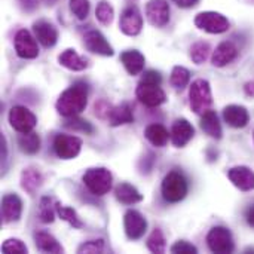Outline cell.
Returning <instances> with one entry per match:
<instances>
[{"label": "cell", "instance_id": "1", "mask_svg": "<svg viewBox=\"0 0 254 254\" xmlns=\"http://www.w3.org/2000/svg\"><path fill=\"white\" fill-rule=\"evenodd\" d=\"M86 104H88V86L82 82H77L60 95L55 107L61 116L71 118L82 113Z\"/></svg>", "mask_w": 254, "mask_h": 254}, {"label": "cell", "instance_id": "2", "mask_svg": "<svg viewBox=\"0 0 254 254\" xmlns=\"http://www.w3.org/2000/svg\"><path fill=\"white\" fill-rule=\"evenodd\" d=\"M161 190L167 202H171V204L180 202L188 195V190H189L188 180L180 171H170L162 182Z\"/></svg>", "mask_w": 254, "mask_h": 254}, {"label": "cell", "instance_id": "3", "mask_svg": "<svg viewBox=\"0 0 254 254\" xmlns=\"http://www.w3.org/2000/svg\"><path fill=\"white\" fill-rule=\"evenodd\" d=\"M82 180L88 190L97 196L109 193L113 186V176L107 168H89L83 174Z\"/></svg>", "mask_w": 254, "mask_h": 254}, {"label": "cell", "instance_id": "4", "mask_svg": "<svg viewBox=\"0 0 254 254\" xmlns=\"http://www.w3.org/2000/svg\"><path fill=\"white\" fill-rule=\"evenodd\" d=\"M189 103L196 115H202L207 110H210L213 97H211V86L208 80L196 79L192 82L189 89Z\"/></svg>", "mask_w": 254, "mask_h": 254}, {"label": "cell", "instance_id": "5", "mask_svg": "<svg viewBox=\"0 0 254 254\" xmlns=\"http://www.w3.org/2000/svg\"><path fill=\"white\" fill-rule=\"evenodd\" d=\"M195 25L199 30H204L211 34H222V33L228 31L231 27L229 19L225 15H222L219 12H211V10L198 13L195 16Z\"/></svg>", "mask_w": 254, "mask_h": 254}, {"label": "cell", "instance_id": "6", "mask_svg": "<svg viewBox=\"0 0 254 254\" xmlns=\"http://www.w3.org/2000/svg\"><path fill=\"white\" fill-rule=\"evenodd\" d=\"M207 246L216 254H229L234 252L235 244L232 234L225 226H214L207 235Z\"/></svg>", "mask_w": 254, "mask_h": 254}, {"label": "cell", "instance_id": "7", "mask_svg": "<svg viewBox=\"0 0 254 254\" xmlns=\"http://www.w3.org/2000/svg\"><path fill=\"white\" fill-rule=\"evenodd\" d=\"M9 124L19 134H25L33 131L37 124L36 116L24 106H15L9 112Z\"/></svg>", "mask_w": 254, "mask_h": 254}, {"label": "cell", "instance_id": "8", "mask_svg": "<svg viewBox=\"0 0 254 254\" xmlns=\"http://www.w3.org/2000/svg\"><path fill=\"white\" fill-rule=\"evenodd\" d=\"M82 140L74 135L60 134L54 140V152L61 159H73L80 153Z\"/></svg>", "mask_w": 254, "mask_h": 254}, {"label": "cell", "instance_id": "9", "mask_svg": "<svg viewBox=\"0 0 254 254\" xmlns=\"http://www.w3.org/2000/svg\"><path fill=\"white\" fill-rule=\"evenodd\" d=\"M159 86L161 85H152V83H146V82L140 80V83L135 89V95L144 106L158 107V106L164 104L167 100L165 92Z\"/></svg>", "mask_w": 254, "mask_h": 254}, {"label": "cell", "instance_id": "10", "mask_svg": "<svg viewBox=\"0 0 254 254\" xmlns=\"http://www.w3.org/2000/svg\"><path fill=\"white\" fill-rule=\"evenodd\" d=\"M15 51L19 58L24 60H33L39 55V46L36 42V37L31 36L27 30H19L15 36Z\"/></svg>", "mask_w": 254, "mask_h": 254}, {"label": "cell", "instance_id": "11", "mask_svg": "<svg viewBox=\"0 0 254 254\" xmlns=\"http://www.w3.org/2000/svg\"><path fill=\"white\" fill-rule=\"evenodd\" d=\"M119 28L127 36L140 34V31L143 28V16L137 6H129L122 12L121 21H119Z\"/></svg>", "mask_w": 254, "mask_h": 254}, {"label": "cell", "instance_id": "12", "mask_svg": "<svg viewBox=\"0 0 254 254\" xmlns=\"http://www.w3.org/2000/svg\"><path fill=\"white\" fill-rule=\"evenodd\" d=\"M125 234L129 240H140L147 231V222L144 216L137 210H128L124 217Z\"/></svg>", "mask_w": 254, "mask_h": 254}, {"label": "cell", "instance_id": "13", "mask_svg": "<svg viewBox=\"0 0 254 254\" xmlns=\"http://www.w3.org/2000/svg\"><path fill=\"white\" fill-rule=\"evenodd\" d=\"M146 18L153 27H164L170 21V4L167 0H150L146 4Z\"/></svg>", "mask_w": 254, "mask_h": 254}, {"label": "cell", "instance_id": "14", "mask_svg": "<svg viewBox=\"0 0 254 254\" xmlns=\"http://www.w3.org/2000/svg\"><path fill=\"white\" fill-rule=\"evenodd\" d=\"M83 43H85V48L92 54H98L103 57H112L115 54L112 45L106 40V37L98 30L88 31L83 36Z\"/></svg>", "mask_w": 254, "mask_h": 254}, {"label": "cell", "instance_id": "15", "mask_svg": "<svg viewBox=\"0 0 254 254\" xmlns=\"http://www.w3.org/2000/svg\"><path fill=\"white\" fill-rule=\"evenodd\" d=\"M228 177L241 192H250L254 189V171L249 167H234L228 171Z\"/></svg>", "mask_w": 254, "mask_h": 254}, {"label": "cell", "instance_id": "16", "mask_svg": "<svg viewBox=\"0 0 254 254\" xmlns=\"http://www.w3.org/2000/svg\"><path fill=\"white\" fill-rule=\"evenodd\" d=\"M195 135V129L188 119H177L171 128V141L176 147H185Z\"/></svg>", "mask_w": 254, "mask_h": 254}, {"label": "cell", "instance_id": "17", "mask_svg": "<svg viewBox=\"0 0 254 254\" xmlns=\"http://www.w3.org/2000/svg\"><path fill=\"white\" fill-rule=\"evenodd\" d=\"M22 214V201L18 195L9 193L1 199V219L4 223H12L19 220Z\"/></svg>", "mask_w": 254, "mask_h": 254}, {"label": "cell", "instance_id": "18", "mask_svg": "<svg viewBox=\"0 0 254 254\" xmlns=\"http://www.w3.org/2000/svg\"><path fill=\"white\" fill-rule=\"evenodd\" d=\"M33 31H34V37L37 39V42L45 46V48H52L55 46L57 40H58V31L57 28L48 22V21H37L33 24Z\"/></svg>", "mask_w": 254, "mask_h": 254}, {"label": "cell", "instance_id": "19", "mask_svg": "<svg viewBox=\"0 0 254 254\" xmlns=\"http://www.w3.org/2000/svg\"><path fill=\"white\" fill-rule=\"evenodd\" d=\"M223 119L232 128H244L250 121V115L246 107L238 106V104H231L225 107Z\"/></svg>", "mask_w": 254, "mask_h": 254}, {"label": "cell", "instance_id": "20", "mask_svg": "<svg viewBox=\"0 0 254 254\" xmlns=\"http://www.w3.org/2000/svg\"><path fill=\"white\" fill-rule=\"evenodd\" d=\"M238 57V48L232 42H222L213 52L211 61L214 67H225Z\"/></svg>", "mask_w": 254, "mask_h": 254}, {"label": "cell", "instance_id": "21", "mask_svg": "<svg viewBox=\"0 0 254 254\" xmlns=\"http://www.w3.org/2000/svg\"><path fill=\"white\" fill-rule=\"evenodd\" d=\"M121 63L131 76H137L144 70V55L135 49H129L121 54Z\"/></svg>", "mask_w": 254, "mask_h": 254}, {"label": "cell", "instance_id": "22", "mask_svg": "<svg viewBox=\"0 0 254 254\" xmlns=\"http://www.w3.org/2000/svg\"><path fill=\"white\" fill-rule=\"evenodd\" d=\"M115 196L124 205H134V204L143 201V195L129 183L118 185L116 189H115Z\"/></svg>", "mask_w": 254, "mask_h": 254}, {"label": "cell", "instance_id": "23", "mask_svg": "<svg viewBox=\"0 0 254 254\" xmlns=\"http://www.w3.org/2000/svg\"><path fill=\"white\" fill-rule=\"evenodd\" d=\"M109 124L112 127H119V125H125V124H132L134 122V115H132V109L128 103H124L121 106L112 107L109 112Z\"/></svg>", "mask_w": 254, "mask_h": 254}, {"label": "cell", "instance_id": "24", "mask_svg": "<svg viewBox=\"0 0 254 254\" xmlns=\"http://www.w3.org/2000/svg\"><path fill=\"white\" fill-rule=\"evenodd\" d=\"M201 128L202 131L210 135L211 138H222V125L219 122V116L214 110H207L205 113H202V118H201Z\"/></svg>", "mask_w": 254, "mask_h": 254}, {"label": "cell", "instance_id": "25", "mask_svg": "<svg viewBox=\"0 0 254 254\" xmlns=\"http://www.w3.org/2000/svg\"><path fill=\"white\" fill-rule=\"evenodd\" d=\"M58 61L63 67H65L71 71H80V70H85L88 67L86 58L80 57L74 49H65L58 57Z\"/></svg>", "mask_w": 254, "mask_h": 254}, {"label": "cell", "instance_id": "26", "mask_svg": "<svg viewBox=\"0 0 254 254\" xmlns=\"http://www.w3.org/2000/svg\"><path fill=\"white\" fill-rule=\"evenodd\" d=\"M144 135H146L147 141L150 144H153L155 147H164L168 143V140L171 138V132H168L167 128L159 124L149 125L144 131Z\"/></svg>", "mask_w": 254, "mask_h": 254}, {"label": "cell", "instance_id": "27", "mask_svg": "<svg viewBox=\"0 0 254 254\" xmlns=\"http://www.w3.org/2000/svg\"><path fill=\"white\" fill-rule=\"evenodd\" d=\"M34 243H36V247L43 253L60 254L64 252L61 244L48 232H37L34 235Z\"/></svg>", "mask_w": 254, "mask_h": 254}, {"label": "cell", "instance_id": "28", "mask_svg": "<svg viewBox=\"0 0 254 254\" xmlns=\"http://www.w3.org/2000/svg\"><path fill=\"white\" fill-rule=\"evenodd\" d=\"M42 174L37 171V170H33V168H27L22 171L21 174V188L28 192V193H34L40 185H42Z\"/></svg>", "mask_w": 254, "mask_h": 254}, {"label": "cell", "instance_id": "29", "mask_svg": "<svg viewBox=\"0 0 254 254\" xmlns=\"http://www.w3.org/2000/svg\"><path fill=\"white\" fill-rule=\"evenodd\" d=\"M18 144H19V149L25 155H36L40 150V137L36 132L30 131V132L19 135Z\"/></svg>", "mask_w": 254, "mask_h": 254}, {"label": "cell", "instance_id": "30", "mask_svg": "<svg viewBox=\"0 0 254 254\" xmlns=\"http://www.w3.org/2000/svg\"><path fill=\"white\" fill-rule=\"evenodd\" d=\"M211 48L207 42H196L190 48V58L195 64H202L210 57Z\"/></svg>", "mask_w": 254, "mask_h": 254}, {"label": "cell", "instance_id": "31", "mask_svg": "<svg viewBox=\"0 0 254 254\" xmlns=\"http://www.w3.org/2000/svg\"><path fill=\"white\" fill-rule=\"evenodd\" d=\"M57 214V208L55 205H52V199L48 196H43L40 199V205H39V217L43 223H52Z\"/></svg>", "mask_w": 254, "mask_h": 254}, {"label": "cell", "instance_id": "32", "mask_svg": "<svg viewBox=\"0 0 254 254\" xmlns=\"http://www.w3.org/2000/svg\"><path fill=\"white\" fill-rule=\"evenodd\" d=\"M55 208H57V216H58L61 220L67 222L70 226H73V228H76V229L82 228V222H80V219L77 217V214H76V211H74L73 208L63 207L61 204H55Z\"/></svg>", "mask_w": 254, "mask_h": 254}, {"label": "cell", "instance_id": "33", "mask_svg": "<svg viewBox=\"0 0 254 254\" xmlns=\"http://www.w3.org/2000/svg\"><path fill=\"white\" fill-rule=\"evenodd\" d=\"M171 85L176 86V88H185L189 80H190V71L186 68V67H182V65H176L171 71Z\"/></svg>", "mask_w": 254, "mask_h": 254}, {"label": "cell", "instance_id": "34", "mask_svg": "<svg viewBox=\"0 0 254 254\" xmlns=\"http://www.w3.org/2000/svg\"><path fill=\"white\" fill-rule=\"evenodd\" d=\"M64 127L67 129H71V131H76V132H83V134H88V135L94 132V127L88 121L80 119V118H76V116L67 118Z\"/></svg>", "mask_w": 254, "mask_h": 254}, {"label": "cell", "instance_id": "35", "mask_svg": "<svg viewBox=\"0 0 254 254\" xmlns=\"http://www.w3.org/2000/svg\"><path fill=\"white\" fill-rule=\"evenodd\" d=\"M165 246H167V243H165L164 234L161 232V229H155L147 240V249L152 253L161 254L165 252Z\"/></svg>", "mask_w": 254, "mask_h": 254}, {"label": "cell", "instance_id": "36", "mask_svg": "<svg viewBox=\"0 0 254 254\" xmlns=\"http://www.w3.org/2000/svg\"><path fill=\"white\" fill-rule=\"evenodd\" d=\"M95 15H97V19L104 24V25H109L112 24L113 21V16H115V12H113V7L109 1H100L98 6H97V10H95Z\"/></svg>", "mask_w": 254, "mask_h": 254}, {"label": "cell", "instance_id": "37", "mask_svg": "<svg viewBox=\"0 0 254 254\" xmlns=\"http://www.w3.org/2000/svg\"><path fill=\"white\" fill-rule=\"evenodd\" d=\"M70 10L77 19H85L89 13V0H70Z\"/></svg>", "mask_w": 254, "mask_h": 254}, {"label": "cell", "instance_id": "38", "mask_svg": "<svg viewBox=\"0 0 254 254\" xmlns=\"http://www.w3.org/2000/svg\"><path fill=\"white\" fill-rule=\"evenodd\" d=\"M1 252L4 254H25L28 250H27V246L22 241H19V240H7L1 246Z\"/></svg>", "mask_w": 254, "mask_h": 254}, {"label": "cell", "instance_id": "39", "mask_svg": "<svg viewBox=\"0 0 254 254\" xmlns=\"http://www.w3.org/2000/svg\"><path fill=\"white\" fill-rule=\"evenodd\" d=\"M103 252H104V241H103V240L88 241V243L82 244V246L77 249V253L94 254V253H103Z\"/></svg>", "mask_w": 254, "mask_h": 254}, {"label": "cell", "instance_id": "40", "mask_svg": "<svg viewBox=\"0 0 254 254\" xmlns=\"http://www.w3.org/2000/svg\"><path fill=\"white\" fill-rule=\"evenodd\" d=\"M171 253L176 254H196L198 249L195 246H192L188 241H177L173 247H171Z\"/></svg>", "mask_w": 254, "mask_h": 254}, {"label": "cell", "instance_id": "41", "mask_svg": "<svg viewBox=\"0 0 254 254\" xmlns=\"http://www.w3.org/2000/svg\"><path fill=\"white\" fill-rule=\"evenodd\" d=\"M141 82H146V83H152V85H161L162 83V76L159 74V71H155V70H149L143 74L141 77Z\"/></svg>", "mask_w": 254, "mask_h": 254}, {"label": "cell", "instance_id": "42", "mask_svg": "<svg viewBox=\"0 0 254 254\" xmlns=\"http://www.w3.org/2000/svg\"><path fill=\"white\" fill-rule=\"evenodd\" d=\"M19 4H21L22 10L33 12L39 6V0H19Z\"/></svg>", "mask_w": 254, "mask_h": 254}, {"label": "cell", "instance_id": "43", "mask_svg": "<svg viewBox=\"0 0 254 254\" xmlns=\"http://www.w3.org/2000/svg\"><path fill=\"white\" fill-rule=\"evenodd\" d=\"M173 1L180 7H193L195 4H198L199 0H173Z\"/></svg>", "mask_w": 254, "mask_h": 254}, {"label": "cell", "instance_id": "44", "mask_svg": "<svg viewBox=\"0 0 254 254\" xmlns=\"http://www.w3.org/2000/svg\"><path fill=\"white\" fill-rule=\"evenodd\" d=\"M246 220H247L249 226H252L254 229V205H252V207L247 210V213H246Z\"/></svg>", "mask_w": 254, "mask_h": 254}, {"label": "cell", "instance_id": "45", "mask_svg": "<svg viewBox=\"0 0 254 254\" xmlns=\"http://www.w3.org/2000/svg\"><path fill=\"white\" fill-rule=\"evenodd\" d=\"M0 143H1V159L4 161L6 159V138H4V135L0 137Z\"/></svg>", "mask_w": 254, "mask_h": 254}, {"label": "cell", "instance_id": "46", "mask_svg": "<svg viewBox=\"0 0 254 254\" xmlns=\"http://www.w3.org/2000/svg\"><path fill=\"white\" fill-rule=\"evenodd\" d=\"M246 94L250 95V97H254V82L246 83Z\"/></svg>", "mask_w": 254, "mask_h": 254}, {"label": "cell", "instance_id": "47", "mask_svg": "<svg viewBox=\"0 0 254 254\" xmlns=\"http://www.w3.org/2000/svg\"><path fill=\"white\" fill-rule=\"evenodd\" d=\"M55 1H57V0H46V3H48V4H54Z\"/></svg>", "mask_w": 254, "mask_h": 254}, {"label": "cell", "instance_id": "48", "mask_svg": "<svg viewBox=\"0 0 254 254\" xmlns=\"http://www.w3.org/2000/svg\"><path fill=\"white\" fill-rule=\"evenodd\" d=\"M253 140H254V131H253Z\"/></svg>", "mask_w": 254, "mask_h": 254}, {"label": "cell", "instance_id": "49", "mask_svg": "<svg viewBox=\"0 0 254 254\" xmlns=\"http://www.w3.org/2000/svg\"><path fill=\"white\" fill-rule=\"evenodd\" d=\"M252 1H253V3H254V0H252Z\"/></svg>", "mask_w": 254, "mask_h": 254}]
</instances>
